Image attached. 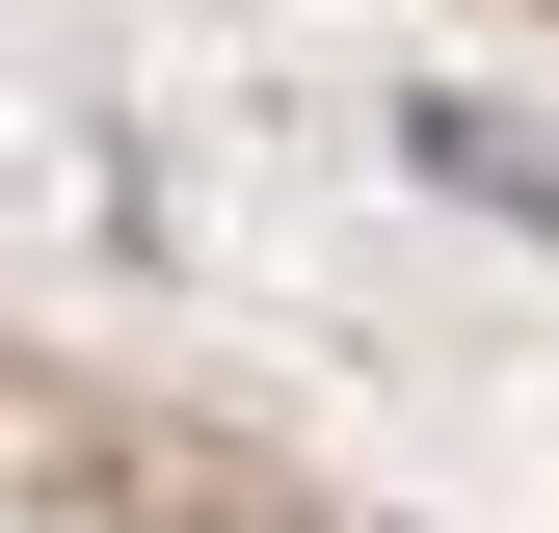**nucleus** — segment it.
Here are the masks:
<instances>
[{
	"label": "nucleus",
	"mask_w": 559,
	"mask_h": 533,
	"mask_svg": "<svg viewBox=\"0 0 559 533\" xmlns=\"http://www.w3.org/2000/svg\"><path fill=\"white\" fill-rule=\"evenodd\" d=\"M400 161H427L453 214H507V240H559V107H479V81H427V107H400Z\"/></svg>",
	"instance_id": "nucleus-1"
}]
</instances>
